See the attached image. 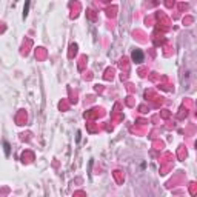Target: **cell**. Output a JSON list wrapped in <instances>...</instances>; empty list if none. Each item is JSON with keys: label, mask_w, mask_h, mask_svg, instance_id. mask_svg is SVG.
<instances>
[{"label": "cell", "mask_w": 197, "mask_h": 197, "mask_svg": "<svg viewBox=\"0 0 197 197\" xmlns=\"http://www.w3.org/2000/svg\"><path fill=\"white\" fill-rule=\"evenodd\" d=\"M29 5H31V0H26V3H25V8H23V19H26V16H28Z\"/></svg>", "instance_id": "cell-2"}, {"label": "cell", "mask_w": 197, "mask_h": 197, "mask_svg": "<svg viewBox=\"0 0 197 197\" xmlns=\"http://www.w3.org/2000/svg\"><path fill=\"white\" fill-rule=\"evenodd\" d=\"M131 59L136 63H142V62H143V52H142L140 49H134V51L131 52Z\"/></svg>", "instance_id": "cell-1"}, {"label": "cell", "mask_w": 197, "mask_h": 197, "mask_svg": "<svg viewBox=\"0 0 197 197\" xmlns=\"http://www.w3.org/2000/svg\"><path fill=\"white\" fill-rule=\"evenodd\" d=\"M3 146H5V154L9 156V152H11V146H9V143H8V142H5Z\"/></svg>", "instance_id": "cell-3"}]
</instances>
